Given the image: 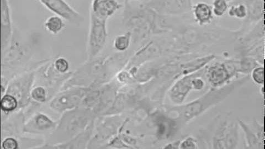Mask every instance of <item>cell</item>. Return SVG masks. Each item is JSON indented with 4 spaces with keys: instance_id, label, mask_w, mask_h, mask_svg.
<instances>
[{
    "instance_id": "cell-19",
    "label": "cell",
    "mask_w": 265,
    "mask_h": 149,
    "mask_svg": "<svg viewBox=\"0 0 265 149\" xmlns=\"http://www.w3.org/2000/svg\"><path fill=\"white\" fill-rule=\"evenodd\" d=\"M19 141L11 136H8L3 140L1 146L5 149H18L19 148Z\"/></svg>"
},
{
    "instance_id": "cell-23",
    "label": "cell",
    "mask_w": 265,
    "mask_h": 149,
    "mask_svg": "<svg viewBox=\"0 0 265 149\" xmlns=\"http://www.w3.org/2000/svg\"><path fill=\"white\" fill-rule=\"evenodd\" d=\"M196 143L192 138L186 139L180 145L181 149H195Z\"/></svg>"
},
{
    "instance_id": "cell-5",
    "label": "cell",
    "mask_w": 265,
    "mask_h": 149,
    "mask_svg": "<svg viewBox=\"0 0 265 149\" xmlns=\"http://www.w3.org/2000/svg\"><path fill=\"white\" fill-rule=\"evenodd\" d=\"M41 5L70 23L77 24L84 20L83 17L63 0H41Z\"/></svg>"
},
{
    "instance_id": "cell-13",
    "label": "cell",
    "mask_w": 265,
    "mask_h": 149,
    "mask_svg": "<svg viewBox=\"0 0 265 149\" xmlns=\"http://www.w3.org/2000/svg\"><path fill=\"white\" fill-rule=\"evenodd\" d=\"M1 110L2 112L8 114L19 110V103L13 95L5 93L1 97Z\"/></svg>"
},
{
    "instance_id": "cell-21",
    "label": "cell",
    "mask_w": 265,
    "mask_h": 149,
    "mask_svg": "<svg viewBox=\"0 0 265 149\" xmlns=\"http://www.w3.org/2000/svg\"><path fill=\"white\" fill-rule=\"evenodd\" d=\"M214 13L215 15L221 16L227 9V5L225 1H216L214 2Z\"/></svg>"
},
{
    "instance_id": "cell-17",
    "label": "cell",
    "mask_w": 265,
    "mask_h": 149,
    "mask_svg": "<svg viewBox=\"0 0 265 149\" xmlns=\"http://www.w3.org/2000/svg\"><path fill=\"white\" fill-rule=\"evenodd\" d=\"M194 14L199 21L203 23L208 22L211 17L210 8L205 3L198 4L194 10Z\"/></svg>"
},
{
    "instance_id": "cell-8",
    "label": "cell",
    "mask_w": 265,
    "mask_h": 149,
    "mask_svg": "<svg viewBox=\"0 0 265 149\" xmlns=\"http://www.w3.org/2000/svg\"><path fill=\"white\" fill-rule=\"evenodd\" d=\"M117 86L113 84H107L100 88L99 101L93 110L96 115H104L113 106L117 94Z\"/></svg>"
},
{
    "instance_id": "cell-7",
    "label": "cell",
    "mask_w": 265,
    "mask_h": 149,
    "mask_svg": "<svg viewBox=\"0 0 265 149\" xmlns=\"http://www.w3.org/2000/svg\"><path fill=\"white\" fill-rule=\"evenodd\" d=\"M96 119L90 124L86 129L67 142L57 144H47L38 149H86L93 138Z\"/></svg>"
},
{
    "instance_id": "cell-6",
    "label": "cell",
    "mask_w": 265,
    "mask_h": 149,
    "mask_svg": "<svg viewBox=\"0 0 265 149\" xmlns=\"http://www.w3.org/2000/svg\"><path fill=\"white\" fill-rule=\"evenodd\" d=\"M57 122L54 121L48 115L41 112L33 115L27 123L24 124L23 130L30 134H44L56 130Z\"/></svg>"
},
{
    "instance_id": "cell-22",
    "label": "cell",
    "mask_w": 265,
    "mask_h": 149,
    "mask_svg": "<svg viewBox=\"0 0 265 149\" xmlns=\"http://www.w3.org/2000/svg\"><path fill=\"white\" fill-rule=\"evenodd\" d=\"M246 9L245 7L243 5H240L237 7L231 8L229 14L231 16H236L238 18H243L246 16Z\"/></svg>"
},
{
    "instance_id": "cell-1",
    "label": "cell",
    "mask_w": 265,
    "mask_h": 149,
    "mask_svg": "<svg viewBox=\"0 0 265 149\" xmlns=\"http://www.w3.org/2000/svg\"><path fill=\"white\" fill-rule=\"evenodd\" d=\"M96 116L92 110L82 107L66 111L50 136L57 140L56 144L67 142L85 130Z\"/></svg>"
},
{
    "instance_id": "cell-11",
    "label": "cell",
    "mask_w": 265,
    "mask_h": 149,
    "mask_svg": "<svg viewBox=\"0 0 265 149\" xmlns=\"http://www.w3.org/2000/svg\"><path fill=\"white\" fill-rule=\"evenodd\" d=\"M2 50L6 49L11 44L12 27L10 6L6 0H1Z\"/></svg>"
},
{
    "instance_id": "cell-12",
    "label": "cell",
    "mask_w": 265,
    "mask_h": 149,
    "mask_svg": "<svg viewBox=\"0 0 265 149\" xmlns=\"http://www.w3.org/2000/svg\"><path fill=\"white\" fill-rule=\"evenodd\" d=\"M65 26L64 20L57 15L50 16L44 23L45 30L52 35L59 33Z\"/></svg>"
},
{
    "instance_id": "cell-16",
    "label": "cell",
    "mask_w": 265,
    "mask_h": 149,
    "mask_svg": "<svg viewBox=\"0 0 265 149\" xmlns=\"http://www.w3.org/2000/svg\"><path fill=\"white\" fill-rule=\"evenodd\" d=\"M32 100L37 104H43L48 101L49 92L44 86L38 85L33 88L31 92Z\"/></svg>"
},
{
    "instance_id": "cell-3",
    "label": "cell",
    "mask_w": 265,
    "mask_h": 149,
    "mask_svg": "<svg viewBox=\"0 0 265 149\" xmlns=\"http://www.w3.org/2000/svg\"><path fill=\"white\" fill-rule=\"evenodd\" d=\"M107 21V20L97 18L90 12L88 43L89 60L95 59L105 47L108 37Z\"/></svg>"
},
{
    "instance_id": "cell-15",
    "label": "cell",
    "mask_w": 265,
    "mask_h": 149,
    "mask_svg": "<svg viewBox=\"0 0 265 149\" xmlns=\"http://www.w3.org/2000/svg\"><path fill=\"white\" fill-rule=\"evenodd\" d=\"M131 40L132 35L130 32L119 35L114 40V48L120 53L126 52L130 46Z\"/></svg>"
},
{
    "instance_id": "cell-20",
    "label": "cell",
    "mask_w": 265,
    "mask_h": 149,
    "mask_svg": "<svg viewBox=\"0 0 265 149\" xmlns=\"http://www.w3.org/2000/svg\"><path fill=\"white\" fill-rule=\"evenodd\" d=\"M252 78L259 84H263L264 82V69L263 68L255 69L252 73Z\"/></svg>"
},
{
    "instance_id": "cell-10",
    "label": "cell",
    "mask_w": 265,
    "mask_h": 149,
    "mask_svg": "<svg viewBox=\"0 0 265 149\" xmlns=\"http://www.w3.org/2000/svg\"><path fill=\"white\" fill-rule=\"evenodd\" d=\"M117 118L107 120L96 128V132L93 135L89 146L93 144L106 142L117 133L121 122Z\"/></svg>"
},
{
    "instance_id": "cell-4",
    "label": "cell",
    "mask_w": 265,
    "mask_h": 149,
    "mask_svg": "<svg viewBox=\"0 0 265 149\" xmlns=\"http://www.w3.org/2000/svg\"><path fill=\"white\" fill-rule=\"evenodd\" d=\"M35 77L34 72H28L15 78L7 86L5 93L13 95L18 99L19 109L27 106L32 100L31 92Z\"/></svg>"
},
{
    "instance_id": "cell-18",
    "label": "cell",
    "mask_w": 265,
    "mask_h": 149,
    "mask_svg": "<svg viewBox=\"0 0 265 149\" xmlns=\"http://www.w3.org/2000/svg\"><path fill=\"white\" fill-rule=\"evenodd\" d=\"M54 67L58 73L61 74L69 73L70 63L69 61L64 57H59L53 62Z\"/></svg>"
},
{
    "instance_id": "cell-14",
    "label": "cell",
    "mask_w": 265,
    "mask_h": 149,
    "mask_svg": "<svg viewBox=\"0 0 265 149\" xmlns=\"http://www.w3.org/2000/svg\"><path fill=\"white\" fill-rule=\"evenodd\" d=\"M208 76L211 82L215 85H219L222 84L227 80L228 77V74H227L225 66L217 65L211 68Z\"/></svg>"
},
{
    "instance_id": "cell-2",
    "label": "cell",
    "mask_w": 265,
    "mask_h": 149,
    "mask_svg": "<svg viewBox=\"0 0 265 149\" xmlns=\"http://www.w3.org/2000/svg\"><path fill=\"white\" fill-rule=\"evenodd\" d=\"M90 89L91 87L88 86H74L61 90L50 102L49 107L52 110L61 113L76 109L80 106Z\"/></svg>"
},
{
    "instance_id": "cell-9",
    "label": "cell",
    "mask_w": 265,
    "mask_h": 149,
    "mask_svg": "<svg viewBox=\"0 0 265 149\" xmlns=\"http://www.w3.org/2000/svg\"><path fill=\"white\" fill-rule=\"evenodd\" d=\"M121 6V4L115 0H94L91 2L90 12L99 19L107 20Z\"/></svg>"
}]
</instances>
